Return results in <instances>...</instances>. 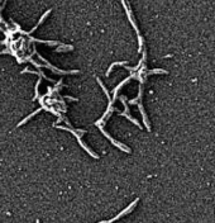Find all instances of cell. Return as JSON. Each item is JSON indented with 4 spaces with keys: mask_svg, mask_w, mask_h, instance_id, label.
I'll use <instances>...</instances> for the list:
<instances>
[{
    "mask_svg": "<svg viewBox=\"0 0 215 223\" xmlns=\"http://www.w3.org/2000/svg\"><path fill=\"white\" fill-rule=\"evenodd\" d=\"M37 223H39V221H37Z\"/></svg>",
    "mask_w": 215,
    "mask_h": 223,
    "instance_id": "obj_1",
    "label": "cell"
}]
</instances>
